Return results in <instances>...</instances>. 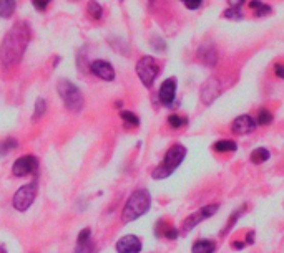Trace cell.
Returning <instances> with one entry per match:
<instances>
[{"label": "cell", "instance_id": "8fae6325", "mask_svg": "<svg viewBox=\"0 0 284 253\" xmlns=\"http://www.w3.org/2000/svg\"><path fill=\"white\" fill-rule=\"evenodd\" d=\"M115 248L118 253H140L143 250V243L136 235H125L116 242Z\"/></svg>", "mask_w": 284, "mask_h": 253}, {"label": "cell", "instance_id": "d6a6232c", "mask_svg": "<svg viewBox=\"0 0 284 253\" xmlns=\"http://www.w3.org/2000/svg\"><path fill=\"white\" fill-rule=\"evenodd\" d=\"M274 75L279 79H284V65L282 63H276L274 65Z\"/></svg>", "mask_w": 284, "mask_h": 253}, {"label": "cell", "instance_id": "4dcf8cb0", "mask_svg": "<svg viewBox=\"0 0 284 253\" xmlns=\"http://www.w3.org/2000/svg\"><path fill=\"white\" fill-rule=\"evenodd\" d=\"M32 4H34V7L37 10H45L49 7V4H50V0H32Z\"/></svg>", "mask_w": 284, "mask_h": 253}, {"label": "cell", "instance_id": "ac0fdd59", "mask_svg": "<svg viewBox=\"0 0 284 253\" xmlns=\"http://www.w3.org/2000/svg\"><path fill=\"white\" fill-rule=\"evenodd\" d=\"M213 151L220 152V154H228V152L238 151V143L234 139H220L213 144Z\"/></svg>", "mask_w": 284, "mask_h": 253}, {"label": "cell", "instance_id": "4fadbf2b", "mask_svg": "<svg viewBox=\"0 0 284 253\" xmlns=\"http://www.w3.org/2000/svg\"><path fill=\"white\" fill-rule=\"evenodd\" d=\"M90 70L95 76H98L100 79H105V81H113L115 79V70L108 62L105 60H95L90 65Z\"/></svg>", "mask_w": 284, "mask_h": 253}, {"label": "cell", "instance_id": "44dd1931", "mask_svg": "<svg viewBox=\"0 0 284 253\" xmlns=\"http://www.w3.org/2000/svg\"><path fill=\"white\" fill-rule=\"evenodd\" d=\"M273 113H271L269 109L266 108H261L259 111H257V116H256V124L257 126H269L271 123H273Z\"/></svg>", "mask_w": 284, "mask_h": 253}, {"label": "cell", "instance_id": "7a4b0ae2", "mask_svg": "<svg viewBox=\"0 0 284 253\" xmlns=\"http://www.w3.org/2000/svg\"><path fill=\"white\" fill-rule=\"evenodd\" d=\"M151 207V195L150 190L147 189H136L133 194L128 197V201L125 202V207L122 212V220L123 223H131L138 220L145 214H148Z\"/></svg>", "mask_w": 284, "mask_h": 253}, {"label": "cell", "instance_id": "2e32d148", "mask_svg": "<svg viewBox=\"0 0 284 253\" xmlns=\"http://www.w3.org/2000/svg\"><path fill=\"white\" fill-rule=\"evenodd\" d=\"M248 210V207H246V204H243L241 207H238L236 210H233V214L229 215V218H228V222H226V225H224L223 227V230H221V237H226L231 230H233L234 227H236V223H238V220H240V218L244 215V212Z\"/></svg>", "mask_w": 284, "mask_h": 253}, {"label": "cell", "instance_id": "3957f363", "mask_svg": "<svg viewBox=\"0 0 284 253\" xmlns=\"http://www.w3.org/2000/svg\"><path fill=\"white\" fill-rule=\"evenodd\" d=\"M10 38L7 37L4 42V48H2V60L7 65L15 63L22 58V53L25 50V46L29 43V35L27 32H23L22 26H18L12 33H9Z\"/></svg>", "mask_w": 284, "mask_h": 253}, {"label": "cell", "instance_id": "6da1fadb", "mask_svg": "<svg viewBox=\"0 0 284 253\" xmlns=\"http://www.w3.org/2000/svg\"><path fill=\"white\" fill-rule=\"evenodd\" d=\"M186 154H188V149L183 144H173L167 151L163 161L151 171V179H155V181L168 179L183 164V161L186 159Z\"/></svg>", "mask_w": 284, "mask_h": 253}, {"label": "cell", "instance_id": "d6986e66", "mask_svg": "<svg viewBox=\"0 0 284 253\" xmlns=\"http://www.w3.org/2000/svg\"><path fill=\"white\" fill-rule=\"evenodd\" d=\"M269 159H271V152L266 148H256L251 151V154H249V161L254 165H261L264 162H268Z\"/></svg>", "mask_w": 284, "mask_h": 253}, {"label": "cell", "instance_id": "d4e9b609", "mask_svg": "<svg viewBox=\"0 0 284 253\" xmlns=\"http://www.w3.org/2000/svg\"><path fill=\"white\" fill-rule=\"evenodd\" d=\"M87 12H88V15L93 18V20H98V18H102L103 15V9H102V5L95 2V0H91V2H88V7H87Z\"/></svg>", "mask_w": 284, "mask_h": 253}, {"label": "cell", "instance_id": "603a6c76", "mask_svg": "<svg viewBox=\"0 0 284 253\" xmlns=\"http://www.w3.org/2000/svg\"><path fill=\"white\" fill-rule=\"evenodd\" d=\"M168 124H170V128H173V129H181L188 124V118L180 116V115H170Z\"/></svg>", "mask_w": 284, "mask_h": 253}, {"label": "cell", "instance_id": "e575fe53", "mask_svg": "<svg viewBox=\"0 0 284 253\" xmlns=\"http://www.w3.org/2000/svg\"><path fill=\"white\" fill-rule=\"evenodd\" d=\"M229 5H231V9H240V7L244 4V0H228Z\"/></svg>", "mask_w": 284, "mask_h": 253}, {"label": "cell", "instance_id": "7c38bea8", "mask_svg": "<svg viewBox=\"0 0 284 253\" xmlns=\"http://www.w3.org/2000/svg\"><path fill=\"white\" fill-rule=\"evenodd\" d=\"M176 98V79L168 78L161 83L160 90H158V99L164 106H171Z\"/></svg>", "mask_w": 284, "mask_h": 253}, {"label": "cell", "instance_id": "277c9868", "mask_svg": "<svg viewBox=\"0 0 284 253\" xmlns=\"http://www.w3.org/2000/svg\"><path fill=\"white\" fill-rule=\"evenodd\" d=\"M57 90L65 104V108L70 109L72 113H78L83 109V96L77 85L68 81V79H62V81H58Z\"/></svg>", "mask_w": 284, "mask_h": 253}, {"label": "cell", "instance_id": "9c48e42d", "mask_svg": "<svg viewBox=\"0 0 284 253\" xmlns=\"http://www.w3.org/2000/svg\"><path fill=\"white\" fill-rule=\"evenodd\" d=\"M220 95H221V86L216 78H209L203 83L201 91H200L203 104H206V106L213 104L216 99L220 98Z\"/></svg>", "mask_w": 284, "mask_h": 253}, {"label": "cell", "instance_id": "836d02e7", "mask_svg": "<svg viewBox=\"0 0 284 253\" xmlns=\"http://www.w3.org/2000/svg\"><path fill=\"white\" fill-rule=\"evenodd\" d=\"M231 248L236 250V251H241V250L246 248V243H244L243 240H233L231 242Z\"/></svg>", "mask_w": 284, "mask_h": 253}, {"label": "cell", "instance_id": "cb8c5ba5", "mask_svg": "<svg viewBox=\"0 0 284 253\" xmlns=\"http://www.w3.org/2000/svg\"><path fill=\"white\" fill-rule=\"evenodd\" d=\"M18 148V143H17V139H12V137H9V139H5V141H2L0 143V156H7L9 152H12L14 149H17Z\"/></svg>", "mask_w": 284, "mask_h": 253}, {"label": "cell", "instance_id": "ffe728a7", "mask_svg": "<svg viewBox=\"0 0 284 253\" xmlns=\"http://www.w3.org/2000/svg\"><path fill=\"white\" fill-rule=\"evenodd\" d=\"M249 9L254 10V15H256V17L268 15V13H271V10H273L269 5L259 2V0H251V2H249Z\"/></svg>", "mask_w": 284, "mask_h": 253}, {"label": "cell", "instance_id": "1f68e13d", "mask_svg": "<svg viewBox=\"0 0 284 253\" xmlns=\"http://www.w3.org/2000/svg\"><path fill=\"white\" fill-rule=\"evenodd\" d=\"M243 242L246 243V247H248V245H254V242H256V234H254V230H249L248 234H246V237H244Z\"/></svg>", "mask_w": 284, "mask_h": 253}, {"label": "cell", "instance_id": "ba28073f", "mask_svg": "<svg viewBox=\"0 0 284 253\" xmlns=\"http://www.w3.org/2000/svg\"><path fill=\"white\" fill-rule=\"evenodd\" d=\"M38 171V159L34 154L20 156L12 165V174L15 177H27Z\"/></svg>", "mask_w": 284, "mask_h": 253}, {"label": "cell", "instance_id": "f546056e", "mask_svg": "<svg viewBox=\"0 0 284 253\" xmlns=\"http://www.w3.org/2000/svg\"><path fill=\"white\" fill-rule=\"evenodd\" d=\"M181 2L186 5L190 10H196V9H200V5L203 4V0H181Z\"/></svg>", "mask_w": 284, "mask_h": 253}, {"label": "cell", "instance_id": "7402d4cb", "mask_svg": "<svg viewBox=\"0 0 284 253\" xmlns=\"http://www.w3.org/2000/svg\"><path fill=\"white\" fill-rule=\"evenodd\" d=\"M15 10V0H0V17L9 18Z\"/></svg>", "mask_w": 284, "mask_h": 253}, {"label": "cell", "instance_id": "484cf974", "mask_svg": "<svg viewBox=\"0 0 284 253\" xmlns=\"http://www.w3.org/2000/svg\"><path fill=\"white\" fill-rule=\"evenodd\" d=\"M120 118L123 119L125 124L131 126V128H136V126L140 124V119H138V116L135 115V113H131V111H122Z\"/></svg>", "mask_w": 284, "mask_h": 253}, {"label": "cell", "instance_id": "52a82bcc", "mask_svg": "<svg viewBox=\"0 0 284 253\" xmlns=\"http://www.w3.org/2000/svg\"><path fill=\"white\" fill-rule=\"evenodd\" d=\"M136 75L143 83V86L151 88L153 83L156 81L158 75H160V65H158V62L153 57H143L136 63Z\"/></svg>", "mask_w": 284, "mask_h": 253}, {"label": "cell", "instance_id": "4316f807", "mask_svg": "<svg viewBox=\"0 0 284 253\" xmlns=\"http://www.w3.org/2000/svg\"><path fill=\"white\" fill-rule=\"evenodd\" d=\"M45 111H47V103H45V99H37L35 101V109H34V121H37V119H40Z\"/></svg>", "mask_w": 284, "mask_h": 253}, {"label": "cell", "instance_id": "5bb4252c", "mask_svg": "<svg viewBox=\"0 0 284 253\" xmlns=\"http://www.w3.org/2000/svg\"><path fill=\"white\" fill-rule=\"evenodd\" d=\"M198 58H200V62L206 66H215L218 62V50L216 46L208 42V43H203L200 46V50H198Z\"/></svg>", "mask_w": 284, "mask_h": 253}, {"label": "cell", "instance_id": "9a60e30c", "mask_svg": "<svg viewBox=\"0 0 284 253\" xmlns=\"http://www.w3.org/2000/svg\"><path fill=\"white\" fill-rule=\"evenodd\" d=\"M155 234L156 237H163L167 240H176L180 237V230H178L175 225L168 223L167 220H158L155 225Z\"/></svg>", "mask_w": 284, "mask_h": 253}, {"label": "cell", "instance_id": "e0dca14e", "mask_svg": "<svg viewBox=\"0 0 284 253\" xmlns=\"http://www.w3.org/2000/svg\"><path fill=\"white\" fill-rule=\"evenodd\" d=\"M218 245L211 238H198V240L191 245V253H215Z\"/></svg>", "mask_w": 284, "mask_h": 253}, {"label": "cell", "instance_id": "8992f818", "mask_svg": "<svg viewBox=\"0 0 284 253\" xmlns=\"http://www.w3.org/2000/svg\"><path fill=\"white\" fill-rule=\"evenodd\" d=\"M218 210H220V205H218V204L203 205V207H200L196 212H193V214L184 218L183 223H181L180 234H183V235L190 234V232L193 230L195 227H198V225H200L201 222L208 220V218H211V217H215L218 214Z\"/></svg>", "mask_w": 284, "mask_h": 253}, {"label": "cell", "instance_id": "f1b7e54d", "mask_svg": "<svg viewBox=\"0 0 284 253\" xmlns=\"http://www.w3.org/2000/svg\"><path fill=\"white\" fill-rule=\"evenodd\" d=\"M224 17L226 18H231V20H241L243 18V12L240 9H229L224 12Z\"/></svg>", "mask_w": 284, "mask_h": 253}, {"label": "cell", "instance_id": "30bf717a", "mask_svg": "<svg viewBox=\"0 0 284 253\" xmlns=\"http://www.w3.org/2000/svg\"><path fill=\"white\" fill-rule=\"evenodd\" d=\"M256 119L249 115H241L238 116L233 123H231V131L234 132L238 136H246L251 134L254 129H256Z\"/></svg>", "mask_w": 284, "mask_h": 253}, {"label": "cell", "instance_id": "83f0119b", "mask_svg": "<svg viewBox=\"0 0 284 253\" xmlns=\"http://www.w3.org/2000/svg\"><path fill=\"white\" fill-rule=\"evenodd\" d=\"M74 253H95V243L91 240L85 243H77Z\"/></svg>", "mask_w": 284, "mask_h": 253}, {"label": "cell", "instance_id": "5b68a950", "mask_svg": "<svg viewBox=\"0 0 284 253\" xmlns=\"http://www.w3.org/2000/svg\"><path fill=\"white\" fill-rule=\"evenodd\" d=\"M37 192H38V181L34 179L32 182L22 185L20 189H17L12 199V205L17 212H25L32 207V204L35 202L37 199Z\"/></svg>", "mask_w": 284, "mask_h": 253}]
</instances>
